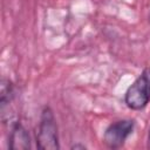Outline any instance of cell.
Segmentation results:
<instances>
[{"mask_svg":"<svg viewBox=\"0 0 150 150\" xmlns=\"http://www.w3.org/2000/svg\"><path fill=\"white\" fill-rule=\"evenodd\" d=\"M148 146L150 148V131H149V138H148Z\"/></svg>","mask_w":150,"mask_h":150,"instance_id":"5b68a950","label":"cell"},{"mask_svg":"<svg viewBox=\"0 0 150 150\" xmlns=\"http://www.w3.org/2000/svg\"><path fill=\"white\" fill-rule=\"evenodd\" d=\"M134 129V122L130 120L117 121L108 127L103 141L109 148H120Z\"/></svg>","mask_w":150,"mask_h":150,"instance_id":"3957f363","label":"cell"},{"mask_svg":"<svg viewBox=\"0 0 150 150\" xmlns=\"http://www.w3.org/2000/svg\"><path fill=\"white\" fill-rule=\"evenodd\" d=\"M38 146L40 149H57V128L55 123L54 115L49 108H46L42 111L41 121L38 131Z\"/></svg>","mask_w":150,"mask_h":150,"instance_id":"7a4b0ae2","label":"cell"},{"mask_svg":"<svg viewBox=\"0 0 150 150\" xmlns=\"http://www.w3.org/2000/svg\"><path fill=\"white\" fill-rule=\"evenodd\" d=\"M150 100V68L143 73L129 87L125 94V103L131 109L144 108Z\"/></svg>","mask_w":150,"mask_h":150,"instance_id":"6da1fadb","label":"cell"},{"mask_svg":"<svg viewBox=\"0 0 150 150\" xmlns=\"http://www.w3.org/2000/svg\"><path fill=\"white\" fill-rule=\"evenodd\" d=\"M11 141H12V145L11 146L13 149H26V148L29 146V137H28V134L19 124L15 125V128L13 129Z\"/></svg>","mask_w":150,"mask_h":150,"instance_id":"277c9868","label":"cell"}]
</instances>
